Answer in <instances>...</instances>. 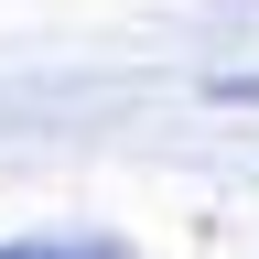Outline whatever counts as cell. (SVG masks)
I'll return each instance as SVG.
<instances>
[{
    "label": "cell",
    "instance_id": "6da1fadb",
    "mask_svg": "<svg viewBox=\"0 0 259 259\" xmlns=\"http://www.w3.org/2000/svg\"><path fill=\"white\" fill-rule=\"evenodd\" d=\"M0 259H97V248H0Z\"/></svg>",
    "mask_w": 259,
    "mask_h": 259
}]
</instances>
